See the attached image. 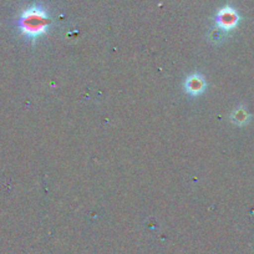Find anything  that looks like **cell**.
<instances>
[{
    "label": "cell",
    "instance_id": "obj_1",
    "mask_svg": "<svg viewBox=\"0 0 254 254\" xmlns=\"http://www.w3.org/2000/svg\"><path fill=\"white\" fill-rule=\"evenodd\" d=\"M50 24L51 18L48 10L38 4L23 10L18 19V29L20 31V35L30 39L33 44H35L40 36L48 34Z\"/></svg>",
    "mask_w": 254,
    "mask_h": 254
},
{
    "label": "cell",
    "instance_id": "obj_3",
    "mask_svg": "<svg viewBox=\"0 0 254 254\" xmlns=\"http://www.w3.org/2000/svg\"><path fill=\"white\" fill-rule=\"evenodd\" d=\"M183 87H185V91L188 95H190V96H199V95H202L204 92L207 84L204 77L201 74H198V72H196V74L190 75L185 80Z\"/></svg>",
    "mask_w": 254,
    "mask_h": 254
},
{
    "label": "cell",
    "instance_id": "obj_2",
    "mask_svg": "<svg viewBox=\"0 0 254 254\" xmlns=\"http://www.w3.org/2000/svg\"><path fill=\"white\" fill-rule=\"evenodd\" d=\"M216 28L223 31H231L237 28L239 23V15L237 10L232 6L226 5L219 9L216 14Z\"/></svg>",
    "mask_w": 254,
    "mask_h": 254
},
{
    "label": "cell",
    "instance_id": "obj_4",
    "mask_svg": "<svg viewBox=\"0 0 254 254\" xmlns=\"http://www.w3.org/2000/svg\"><path fill=\"white\" fill-rule=\"evenodd\" d=\"M251 120L249 115L247 114V111L244 110V107H238V109H234L233 112L231 114V121L233 122L237 126H244L247 125Z\"/></svg>",
    "mask_w": 254,
    "mask_h": 254
}]
</instances>
